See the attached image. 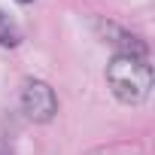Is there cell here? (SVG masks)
<instances>
[{"mask_svg":"<svg viewBox=\"0 0 155 155\" xmlns=\"http://www.w3.org/2000/svg\"><path fill=\"white\" fill-rule=\"evenodd\" d=\"M21 43V31H18V25L0 9V46L3 49H15Z\"/></svg>","mask_w":155,"mask_h":155,"instance_id":"cell-3","label":"cell"},{"mask_svg":"<svg viewBox=\"0 0 155 155\" xmlns=\"http://www.w3.org/2000/svg\"><path fill=\"white\" fill-rule=\"evenodd\" d=\"M18 3H31V0H18Z\"/></svg>","mask_w":155,"mask_h":155,"instance_id":"cell-4","label":"cell"},{"mask_svg":"<svg viewBox=\"0 0 155 155\" xmlns=\"http://www.w3.org/2000/svg\"><path fill=\"white\" fill-rule=\"evenodd\" d=\"M18 104H21V113H25L31 122H40V125L52 122L55 113H58V97H55L52 85L43 82V79H28V82L21 85Z\"/></svg>","mask_w":155,"mask_h":155,"instance_id":"cell-2","label":"cell"},{"mask_svg":"<svg viewBox=\"0 0 155 155\" xmlns=\"http://www.w3.org/2000/svg\"><path fill=\"white\" fill-rule=\"evenodd\" d=\"M107 82L122 104H143L152 91V64L143 52H116L107 64Z\"/></svg>","mask_w":155,"mask_h":155,"instance_id":"cell-1","label":"cell"}]
</instances>
